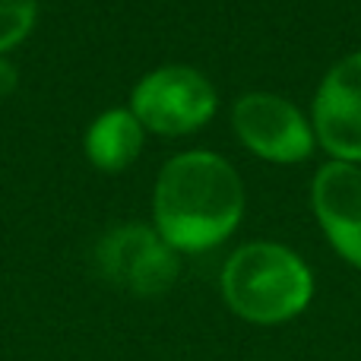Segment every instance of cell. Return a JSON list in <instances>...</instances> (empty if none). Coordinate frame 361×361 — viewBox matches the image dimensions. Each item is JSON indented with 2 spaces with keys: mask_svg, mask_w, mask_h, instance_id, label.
Returning <instances> with one entry per match:
<instances>
[{
  "mask_svg": "<svg viewBox=\"0 0 361 361\" xmlns=\"http://www.w3.org/2000/svg\"><path fill=\"white\" fill-rule=\"evenodd\" d=\"M244 212V184L216 152H180L159 171L152 190L156 231L178 250L216 247L238 228Z\"/></svg>",
  "mask_w": 361,
  "mask_h": 361,
  "instance_id": "1",
  "label": "cell"
},
{
  "mask_svg": "<svg viewBox=\"0 0 361 361\" xmlns=\"http://www.w3.org/2000/svg\"><path fill=\"white\" fill-rule=\"evenodd\" d=\"M222 298L231 314L257 326L288 324L314 298V273L295 250L276 241L238 247L222 267Z\"/></svg>",
  "mask_w": 361,
  "mask_h": 361,
  "instance_id": "2",
  "label": "cell"
},
{
  "mask_svg": "<svg viewBox=\"0 0 361 361\" xmlns=\"http://www.w3.org/2000/svg\"><path fill=\"white\" fill-rule=\"evenodd\" d=\"M219 99L212 82L193 67L169 63L137 82L130 95V111L143 124V130L162 137L193 133L216 114Z\"/></svg>",
  "mask_w": 361,
  "mask_h": 361,
  "instance_id": "3",
  "label": "cell"
},
{
  "mask_svg": "<svg viewBox=\"0 0 361 361\" xmlns=\"http://www.w3.org/2000/svg\"><path fill=\"white\" fill-rule=\"evenodd\" d=\"M95 267L111 286L140 298H156L175 286L180 273L178 250L146 225H121L95 247Z\"/></svg>",
  "mask_w": 361,
  "mask_h": 361,
  "instance_id": "4",
  "label": "cell"
},
{
  "mask_svg": "<svg viewBox=\"0 0 361 361\" xmlns=\"http://www.w3.org/2000/svg\"><path fill=\"white\" fill-rule=\"evenodd\" d=\"M235 133L250 152L267 162H305L314 152V127L288 99L273 92H247L231 114Z\"/></svg>",
  "mask_w": 361,
  "mask_h": 361,
  "instance_id": "5",
  "label": "cell"
},
{
  "mask_svg": "<svg viewBox=\"0 0 361 361\" xmlns=\"http://www.w3.org/2000/svg\"><path fill=\"white\" fill-rule=\"evenodd\" d=\"M314 137L336 162L361 165V51L333 63L314 95Z\"/></svg>",
  "mask_w": 361,
  "mask_h": 361,
  "instance_id": "6",
  "label": "cell"
},
{
  "mask_svg": "<svg viewBox=\"0 0 361 361\" xmlns=\"http://www.w3.org/2000/svg\"><path fill=\"white\" fill-rule=\"evenodd\" d=\"M311 203L336 254L361 269V169L336 159L326 162L314 175Z\"/></svg>",
  "mask_w": 361,
  "mask_h": 361,
  "instance_id": "7",
  "label": "cell"
},
{
  "mask_svg": "<svg viewBox=\"0 0 361 361\" xmlns=\"http://www.w3.org/2000/svg\"><path fill=\"white\" fill-rule=\"evenodd\" d=\"M143 149V124L130 108H111L99 114L86 130V156L99 171L118 175L130 162H137Z\"/></svg>",
  "mask_w": 361,
  "mask_h": 361,
  "instance_id": "8",
  "label": "cell"
},
{
  "mask_svg": "<svg viewBox=\"0 0 361 361\" xmlns=\"http://www.w3.org/2000/svg\"><path fill=\"white\" fill-rule=\"evenodd\" d=\"M38 0H0V54L16 48L35 25Z\"/></svg>",
  "mask_w": 361,
  "mask_h": 361,
  "instance_id": "9",
  "label": "cell"
},
{
  "mask_svg": "<svg viewBox=\"0 0 361 361\" xmlns=\"http://www.w3.org/2000/svg\"><path fill=\"white\" fill-rule=\"evenodd\" d=\"M13 89H16V67L0 57V99H6Z\"/></svg>",
  "mask_w": 361,
  "mask_h": 361,
  "instance_id": "10",
  "label": "cell"
}]
</instances>
